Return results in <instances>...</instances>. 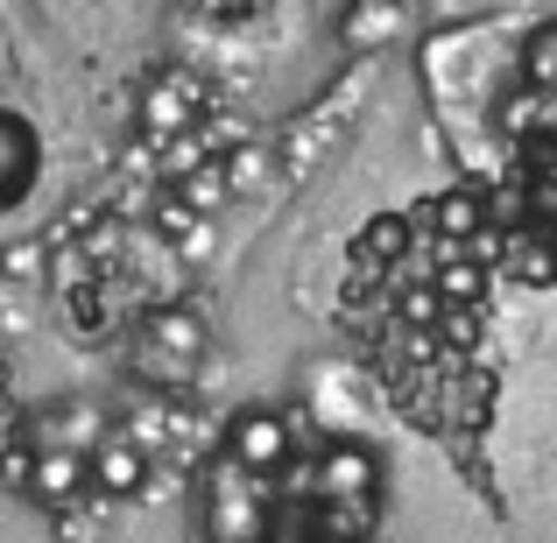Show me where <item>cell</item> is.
Listing matches in <instances>:
<instances>
[{
    "label": "cell",
    "mask_w": 557,
    "mask_h": 543,
    "mask_svg": "<svg viewBox=\"0 0 557 543\" xmlns=\"http://www.w3.org/2000/svg\"><path fill=\"white\" fill-rule=\"evenodd\" d=\"M205 536L212 543H269V488L261 473L219 459L205 480Z\"/></svg>",
    "instance_id": "6da1fadb"
},
{
    "label": "cell",
    "mask_w": 557,
    "mask_h": 543,
    "mask_svg": "<svg viewBox=\"0 0 557 543\" xmlns=\"http://www.w3.org/2000/svg\"><path fill=\"white\" fill-rule=\"evenodd\" d=\"M289 423L275 417V409H247V417H233L226 431V459L247 466V473H275V466H289Z\"/></svg>",
    "instance_id": "7a4b0ae2"
},
{
    "label": "cell",
    "mask_w": 557,
    "mask_h": 543,
    "mask_svg": "<svg viewBox=\"0 0 557 543\" xmlns=\"http://www.w3.org/2000/svg\"><path fill=\"white\" fill-rule=\"evenodd\" d=\"M374 488H381V466H374L368 445H325V459H318V494H325L332 508L374 502Z\"/></svg>",
    "instance_id": "3957f363"
},
{
    "label": "cell",
    "mask_w": 557,
    "mask_h": 543,
    "mask_svg": "<svg viewBox=\"0 0 557 543\" xmlns=\"http://www.w3.org/2000/svg\"><path fill=\"white\" fill-rule=\"evenodd\" d=\"M36 170H42V141H36V127H28L22 113H8V107H0V205L28 198Z\"/></svg>",
    "instance_id": "277c9868"
},
{
    "label": "cell",
    "mask_w": 557,
    "mask_h": 543,
    "mask_svg": "<svg viewBox=\"0 0 557 543\" xmlns=\"http://www.w3.org/2000/svg\"><path fill=\"white\" fill-rule=\"evenodd\" d=\"M522 78L544 85V92H557V22H544L530 36V50H522Z\"/></svg>",
    "instance_id": "5b68a950"
},
{
    "label": "cell",
    "mask_w": 557,
    "mask_h": 543,
    "mask_svg": "<svg viewBox=\"0 0 557 543\" xmlns=\"http://www.w3.org/2000/svg\"><path fill=\"white\" fill-rule=\"evenodd\" d=\"M71 480H78V466H71V459H42V488H50V494H64Z\"/></svg>",
    "instance_id": "8992f818"
}]
</instances>
